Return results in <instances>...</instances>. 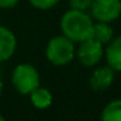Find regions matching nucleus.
Returning a JSON list of instances; mask_svg holds the SVG:
<instances>
[{"instance_id":"39448f33","label":"nucleus","mask_w":121,"mask_h":121,"mask_svg":"<svg viewBox=\"0 0 121 121\" xmlns=\"http://www.w3.org/2000/svg\"><path fill=\"white\" fill-rule=\"evenodd\" d=\"M103 53H104V51H103L102 43L96 42L92 38H89L79 43L76 55L82 65L90 68V66H95L96 64L100 63Z\"/></svg>"},{"instance_id":"dca6fc26","label":"nucleus","mask_w":121,"mask_h":121,"mask_svg":"<svg viewBox=\"0 0 121 121\" xmlns=\"http://www.w3.org/2000/svg\"><path fill=\"white\" fill-rule=\"evenodd\" d=\"M0 121H5V118H4V117H3V116H1V115H0Z\"/></svg>"},{"instance_id":"4468645a","label":"nucleus","mask_w":121,"mask_h":121,"mask_svg":"<svg viewBox=\"0 0 121 121\" xmlns=\"http://www.w3.org/2000/svg\"><path fill=\"white\" fill-rule=\"evenodd\" d=\"M20 3V0H0V8L8 9V8H13Z\"/></svg>"},{"instance_id":"2eb2a0df","label":"nucleus","mask_w":121,"mask_h":121,"mask_svg":"<svg viewBox=\"0 0 121 121\" xmlns=\"http://www.w3.org/2000/svg\"><path fill=\"white\" fill-rule=\"evenodd\" d=\"M3 89H4V85H3L1 78H0V96H1V94H3Z\"/></svg>"},{"instance_id":"20e7f679","label":"nucleus","mask_w":121,"mask_h":121,"mask_svg":"<svg viewBox=\"0 0 121 121\" xmlns=\"http://www.w3.org/2000/svg\"><path fill=\"white\" fill-rule=\"evenodd\" d=\"M91 16L99 22H112L121 14V0H92Z\"/></svg>"},{"instance_id":"1a4fd4ad","label":"nucleus","mask_w":121,"mask_h":121,"mask_svg":"<svg viewBox=\"0 0 121 121\" xmlns=\"http://www.w3.org/2000/svg\"><path fill=\"white\" fill-rule=\"evenodd\" d=\"M29 95L31 104L38 109H46L52 104V94L50 92V90L44 89V87H37Z\"/></svg>"},{"instance_id":"ddd939ff","label":"nucleus","mask_w":121,"mask_h":121,"mask_svg":"<svg viewBox=\"0 0 121 121\" xmlns=\"http://www.w3.org/2000/svg\"><path fill=\"white\" fill-rule=\"evenodd\" d=\"M70 9H77V11H85L90 9L92 0H68Z\"/></svg>"},{"instance_id":"9d476101","label":"nucleus","mask_w":121,"mask_h":121,"mask_svg":"<svg viewBox=\"0 0 121 121\" xmlns=\"http://www.w3.org/2000/svg\"><path fill=\"white\" fill-rule=\"evenodd\" d=\"M91 38L102 44H108L113 38V29L108 22H99L92 25Z\"/></svg>"},{"instance_id":"6e6552de","label":"nucleus","mask_w":121,"mask_h":121,"mask_svg":"<svg viewBox=\"0 0 121 121\" xmlns=\"http://www.w3.org/2000/svg\"><path fill=\"white\" fill-rule=\"evenodd\" d=\"M107 65L115 72H121V35L112 38L105 48Z\"/></svg>"},{"instance_id":"9b49d317","label":"nucleus","mask_w":121,"mask_h":121,"mask_svg":"<svg viewBox=\"0 0 121 121\" xmlns=\"http://www.w3.org/2000/svg\"><path fill=\"white\" fill-rule=\"evenodd\" d=\"M102 121H121V99L109 102L102 112Z\"/></svg>"},{"instance_id":"7ed1b4c3","label":"nucleus","mask_w":121,"mask_h":121,"mask_svg":"<svg viewBox=\"0 0 121 121\" xmlns=\"http://www.w3.org/2000/svg\"><path fill=\"white\" fill-rule=\"evenodd\" d=\"M13 87L22 95H29L40 86V77L31 64H18L12 72Z\"/></svg>"},{"instance_id":"f8f14e48","label":"nucleus","mask_w":121,"mask_h":121,"mask_svg":"<svg viewBox=\"0 0 121 121\" xmlns=\"http://www.w3.org/2000/svg\"><path fill=\"white\" fill-rule=\"evenodd\" d=\"M60 0H29V3L31 4L34 8L37 9H51L59 3Z\"/></svg>"},{"instance_id":"0eeeda50","label":"nucleus","mask_w":121,"mask_h":121,"mask_svg":"<svg viewBox=\"0 0 121 121\" xmlns=\"http://www.w3.org/2000/svg\"><path fill=\"white\" fill-rule=\"evenodd\" d=\"M17 48L16 35L8 27L0 26V63L7 61L14 55Z\"/></svg>"},{"instance_id":"f257e3e1","label":"nucleus","mask_w":121,"mask_h":121,"mask_svg":"<svg viewBox=\"0 0 121 121\" xmlns=\"http://www.w3.org/2000/svg\"><path fill=\"white\" fill-rule=\"evenodd\" d=\"M92 22L91 17L85 11L69 9L63 14L60 20V29L63 35L74 43H81L91 38L92 34Z\"/></svg>"},{"instance_id":"423d86ee","label":"nucleus","mask_w":121,"mask_h":121,"mask_svg":"<svg viewBox=\"0 0 121 121\" xmlns=\"http://www.w3.org/2000/svg\"><path fill=\"white\" fill-rule=\"evenodd\" d=\"M113 79H115V70L108 65L102 66L92 72L90 77V86L95 91H103L112 85Z\"/></svg>"},{"instance_id":"f03ea898","label":"nucleus","mask_w":121,"mask_h":121,"mask_svg":"<svg viewBox=\"0 0 121 121\" xmlns=\"http://www.w3.org/2000/svg\"><path fill=\"white\" fill-rule=\"evenodd\" d=\"M74 55H76L74 42L68 39L65 35L53 37L46 47V57L51 64L56 66L69 64L73 60Z\"/></svg>"}]
</instances>
